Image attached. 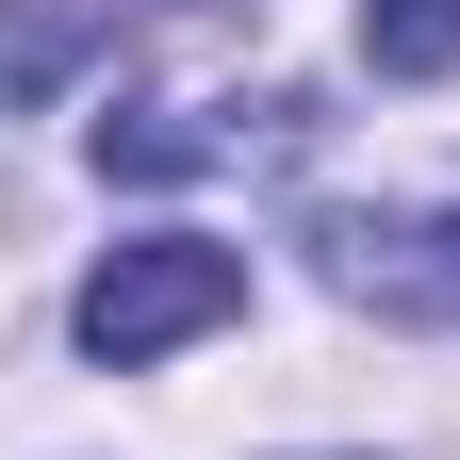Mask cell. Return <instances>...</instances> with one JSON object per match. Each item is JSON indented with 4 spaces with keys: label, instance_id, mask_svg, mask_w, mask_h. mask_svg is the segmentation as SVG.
I'll use <instances>...</instances> for the list:
<instances>
[{
    "label": "cell",
    "instance_id": "1",
    "mask_svg": "<svg viewBox=\"0 0 460 460\" xmlns=\"http://www.w3.org/2000/svg\"><path fill=\"white\" fill-rule=\"evenodd\" d=\"M247 0H132V49L148 66L99 99V132H83V164L99 181H198V164H230L247 148Z\"/></svg>",
    "mask_w": 460,
    "mask_h": 460
},
{
    "label": "cell",
    "instance_id": "2",
    "mask_svg": "<svg viewBox=\"0 0 460 460\" xmlns=\"http://www.w3.org/2000/svg\"><path fill=\"white\" fill-rule=\"evenodd\" d=\"M247 313V247H214V230H148V247H115L99 279H83V362H164V345H198V329H230Z\"/></svg>",
    "mask_w": 460,
    "mask_h": 460
},
{
    "label": "cell",
    "instance_id": "3",
    "mask_svg": "<svg viewBox=\"0 0 460 460\" xmlns=\"http://www.w3.org/2000/svg\"><path fill=\"white\" fill-rule=\"evenodd\" d=\"M313 279L378 329H460V198H345L313 214Z\"/></svg>",
    "mask_w": 460,
    "mask_h": 460
},
{
    "label": "cell",
    "instance_id": "4",
    "mask_svg": "<svg viewBox=\"0 0 460 460\" xmlns=\"http://www.w3.org/2000/svg\"><path fill=\"white\" fill-rule=\"evenodd\" d=\"M99 33H132V0H0V99H66Z\"/></svg>",
    "mask_w": 460,
    "mask_h": 460
},
{
    "label": "cell",
    "instance_id": "5",
    "mask_svg": "<svg viewBox=\"0 0 460 460\" xmlns=\"http://www.w3.org/2000/svg\"><path fill=\"white\" fill-rule=\"evenodd\" d=\"M362 66L378 83H444L460 66V0H362Z\"/></svg>",
    "mask_w": 460,
    "mask_h": 460
}]
</instances>
